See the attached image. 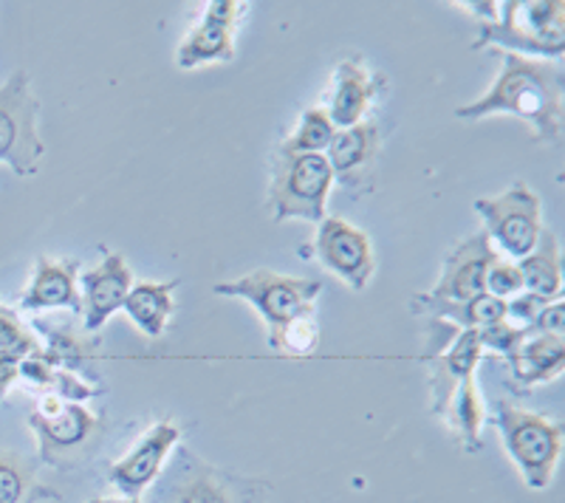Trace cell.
I'll list each match as a JSON object with an SVG mask.
<instances>
[{
	"instance_id": "obj_1",
	"label": "cell",
	"mask_w": 565,
	"mask_h": 503,
	"mask_svg": "<svg viewBox=\"0 0 565 503\" xmlns=\"http://www.w3.org/2000/svg\"><path fill=\"white\" fill-rule=\"evenodd\" d=\"M503 68L483 97L456 108L458 119L514 114L532 128V139L540 145H559L565 128V74L552 60L521 57L501 52Z\"/></svg>"
},
{
	"instance_id": "obj_2",
	"label": "cell",
	"mask_w": 565,
	"mask_h": 503,
	"mask_svg": "<svg viewBox=\"0 0 565 503\" xmlns=\"http://www.w3.org/2000/svg\"><path fill=\"white\" fill-rule=\"evenodd\" d=\"M501 45V52L540 54L557 60L565 49V3L563 0H509L498 3V14L478 26L476 52Z\"/></svg>"
},
{
	"instance_id": "obj_3",
	"label": "cell",
	"mask_w": 565,
	"mask_h": 503,
	"mask_svg": "<svg viewBox=\"0 0 565 503\" xmlns=\"http://www.w3.org/2000/svg\"><path fill=\"white\" fill-rule=\"evenodd\" d=\"M29 427L38 436L40 461L54 470H74L94 459L108 430L103 414L88 407L63 402L60 396H45L40 410L29 416Z\"/></svg>"
},
{
	"instance_id": "obj_4",
	"label": "cell",
	"mask_w": 565,
	"mask_h": 503,
	"mask_svg": "<svg viewBox=\"0 0 565 503\" xmlns=\"http://www.w3.org/2000/svg\"><path fill=\"white\" fill-rule=\"evenodd\" d=\"M492 425L501 432L509 459L514 461L529 490H546L563 452V425L507 399L494 405Z\"/></svg>"
},
{
	"instance_id": "obj_5",
	"label": "cell",
	"mask_w": 565,
	"mask_h": 503,
	"mask_svg": "<svg viewBox=\"0 0 565 503\" xmlns=\"http://www.w3.org/2000/svg\"><path fill=\"white\" fill-rule=\"evenodd\" d=\"M334 188V173L326 153L271 156L269 210L277 224L291 218L320 224L326 218L328 193Z\"/></svg>"
},
{
	"instance_id": "obj_6",
	"label": "cell",
	"mask_w": 565,
	"mask_h": 503,
	"mask_svg": "<svg viewBox=\"0 0 565 503\" xmlns=\"http://www.w3.org/2000/svg\"><path fill=\"white\" fill-rule=\"evenodd\" d=\"M322 291V280L291 278L271 269H255L249 275L230 283L215 286V295L241 297L249 306H255L257 314L269 325V336L295 323L297 317L315 314V300Z\"/></svg>"
},
{
	"instance_id": "obj_7",
	"label": "cell",
	"mask_w": 565,
	"mask_h": 503,
	"mask_svg": "<svg viewBox=\"0 0 565 503\" xmlns=\"http://www.w3.org/2000/svg\"><path fill=\"white\" fill-rule=\"evenodd\" d=\"M40 103L26 72H14L0 85V162L18 175H34L45 156L40 136Z\"/></svg>"
},
{
	"instance_id": "obj_8",
	"label": "cell",
	"mask_w": 565,
	"mask_h": 503,
	"mask_svg": "<svg viewBox=\"0 0 565 503\" xmlns=\"http://www.w3.org/2000/svg\"><path fill=\"white\" fill-rule=\"evenodd\" d=\"M476 213L487 224L483 233L489 235L492 246L498 244L518 260H523L534 249L543 229V201L526 181H514L503 193L478 199Z\"/></svg>"
},
{
	"instance_id": "obj_9",
	"label": "cell",
	"mask_w": 565,
	"mask_h": 503,
	"mask_svg": "<svg viewBox=\"0 0 565 503\" xmlns=\"http://www.w3.org/2000/svg\"><path fill=\"white\" fill-rule=\"evenodd\" d=\"M315 249L320 264L334 271L348 289H367L373 271H376V258H373L371 238L362 233L360 226L326 215L320 221V229H317Z\"/></svg>"
},
{
	"instance_id": "obj_10",
	"label": "cell",
	"mask_w": 565,
	"mask_h": 503,
	"mask_svg": "<svg viewBox=\"0 0 565 503\" xmlns=\"http://www.w3.org/2000/svg\"><path fill=\"white\" fill-rule=\"evenodd\" d=\"M382 148V125L380 119H362L353 128L337 130L326 150L334 181L353 195H362L373 188L376 162Z\"/></svg>"
},
{
	"instance_id": "obj_11",
	"label": "cell",
	"mask_w": 565,
	"mask_h": 503,
	"mask_svg": "<svg viewBox=\"0 0 565 503\" xmlns=\"http://www.w3.org/2000/svg\"><path fill=\"white\" fill-rule=\"evenodd\" d=\"M181 441V427L173 425L170 419H161L150 427L130 452H125L122 459L110 467L108 478L116 490L122 492L125 497H134L141 501L145 490L159 478L161 467L170 459V452L175 450V445Z\"/></svg>"
},
{
	"instance_id": "obj_12",
	"label": "cell",
	"mask_w": 565,
	"mask_h": 503,
	"mask_svg": "<svg viewBox=\"0 0 565 503\" xmlns=\"http://www.w3.org/2000/svg\"><path fill=\"white\" fill-rule=\"evenodd\" d=\"M246 3L238 0H212L204 7L199 26L179 45L175 65L199 68L206 63H230L235 57V23L244 14Z\"/></svg>"
},
{
	"instance_id": "obj_13",
	"label": "cell",
	"mask_w": 565,
	"mask_h": 503,
	"mask_svg": "<svg viewBox=\"0 0 565 503\" xmlns=\"http://www.w3.org/2000/svg\"><path fill=\"white\" fill-rule=\"evenodd\" d=\"M494 260H498V252L492 240L483 229H478L444 258L441 278L424 295L436 300H472L478 295H487V271Z\"/></svg>"
},
{
	"instance_id": "obj_14",
	"label": "cell",
	"mask_w": 565,
	"mask_h": 503,
	"mask_svg": "<svg viewBox=\"0 0 565 503\" xmlns=\"http://www.w3.org/2000/svg\"><path fill=\"white\" fill-rule=\"evenodd\" d=\"M387 88L385 74L367 72L360 57H348L337 65L331 90H328V119L337 130L353 128L367 117L373 99Z\"/></svg>"
},
{
	"instance_id": "obj_15",
	"label": "cell",
	"mask_w": 565,
	"mask_h": 503,
	"mask_svg": "<svg viewBox=\"0 0 565 503\" xmlns=\"http://www.w3.org/2000/svg\"><path fill=\"white\" fill-rule=\"evenodd\" d=\"M85 329L97 334L114 311H119L134 289V271L122 252H108L105 260L79 278Z\"/></svg>"
},
{
	"instance_id": "obj_16",
	"label": "cell",
	"mask_w": 565,
	"mask_h": 503,
	"mask_svg": "<svg viewBox=\"0 0 565 503\" xmlns=\"http://www.w3.org/2000/svg\"><path fill=\"white\" fill-rule=\"evenodd\" d=\"M20 309H71L83 314V297H79V260H57L40 255L34 260V275L29 289L20 297Z\"/></svg>"
},
{
	"instance_id": "obj_17",
	"label": "cell",
	"mask_w": 565,
	"mask_h": 503,
	"mask_svg": "<svg viewBox=\"0 0 565 503\" xmlns=\"http://www.w3.org/2000/svg\"><path fill=\"white\" fill-rule=\"evenodd\" d=\"M483 349L478 340V331H458L452 342L441 354L427 356L430 362V394H433V414L441 419L450 399L456 396L458 385L469 376H476V365L481 362Z\"/></svg>"
},
{
	"instance_id": "obj_18",
	"label": "cell",
	"mask_w": 565,
	"mask_h": 503,
	"mask_svg": "<svg viewBox=\"0 0 565 503\" xmlns=\"http://www.w3.org/2000/svg\"><path fill=\"white\" fill-rule=\"evenodd\" d=\"M32 325L45 336L43 356L54 368L77 376L88 374V368L99 356V345H103L97 334H90L85 325H74L71 320H54V317H34Z\"/></svg>"
},
{
	"instance_id": "obj_19",
	"label": "cell",
	"mask_w": 565,
	"mask_h": 503,
	"mask_svg": "<svg viewBox=\"0 0 565 503\" xmlns=\"http://www.w3.org/2000/svg\"><path fill=\"white\" fill-rule=\"evenodd\" d=\"M411 311L447 320L461 331H481L507 320V300H498L492 295H478L472 300H436L427 295H413Z\"/></svg>"
},
{
	"instance_id": "obj_20",
	"label": "cell",
	"mask_w": 565,
	"mask_h": 503,
	"mask_svg": "<svg viewBox=\"0 0 565 503\" xmlns=\"http://www.w3.org/2000/svg\"><path fill=\"white\" fill-rule=\"evenodd\" d=\"M523 275V291H532L546 300H563V252L554 229H540V238L526 258L518 260Z\"/></svg>"
},
{
	"instance_id": "obj_21",
	"label": "cell",
	"mask_w": 565,
	"mask_h": 503,
	"mask_svg": "<svg viewBox=\"0 0 565 503\" xmlns=\"http://www.w3.org/2000/svg\"><path fill=\"white\" fill-rule=\"evenodd\" d=\"M507 365L512 368L514 382H521V385L526 387L557 379V376L563 374L565 365V336H526L521 351L514 356H509Z\"/></svg>"
},
{
	"instance_id": "obj_22",
	"label": "cell",
	"mask_w": 565,
	"mask_h": 503,
	"mask_svg": "<svg viewBox=\"0 0 565 503\" xmlns=\"http://www.w3.org/2000/svg\"><path fill=\"white\" fill-rule=\"evenodd\" d=\"M179 289V280H168V283H134L128 300H125L122 309L128 311V317L136 323V329L141 334H148L150 340H159L168 329V320L175 311L173 291Z\"/></svg>"
},
{
	"instance_id": "obj_23",
	"label": "cell",
	"mask_w": 565,
	"mask_h": 503,
	"mask_svg": "<svg viewBox=\"0 0 565 503\" xmlns=\"http://www.w3.org/2000/svg\"><path fill=\"white\" fill-rule=\"evenodd\" d=\"M40 351H43V342L34 336L29 325L20 323L18 311L0 303V399L20 379V362Z\"/></svg>"
},
{
	"instance_id": "obj_24",
	"label": "cell",
	"mask_w": 565,
	"mask_h": 503,
	"mask_svg": "<svg viewBox=\"0 0 565 503\" xmlns=\"http://www.w3.org/2000/svg\"><path fill=\"white\" fill-rule=\"evenodd\" d=\"M483 419H487V410H483L481 394H478L476 376H469V379H463L461 385H458L456 396H452L447 410L441 414V421L456 432L463 450L478 452L483 447L481 441Z\"/></svg>"
},
{
	"instance_id": "obj_25",
	"label": "cell",
	"mask_w": 565,
	"mask_h": 503,
	"mask_svg": "<svg viewBox=\"0 0 565 503\" xmlns=\"http://www.w3.org/2000/svg\"><path fill=\"white\" fill-rule=\"evenodd\" d=\"M57 492L40 484L38 464L20 452L0 450V503L57 501Z\"/></svg>"
},
{
	"instance_id": "obj_26",
	"label": "cell",
	"mask_w": 565,
	"mask_h": 503,
	"mask_svg": "<svg viewBox=\"0 0 565 503\" xmlns=\"http://www.w3.org/2000/svg\"><path fill=\"white\" fill-rule=\"evenodd\" d=\"M20 379H26L40 387H52L54 396H60L63 402H74V405L90 399V396H99L94 382L83 379V376L77 374H68V371L54 368L52 362L43 356V351L20 362Z\"/></svg>"
},
{
	"instance_id": "obj_27",
	"label": "cell",
	"mask_w": 565,
	"mask_h": 503,
	"mask_svg": "<svg viewBox=\"0 0 565 503\" xmlns=\"http://www.w3.org/2000/svg\"><path fill=\"white\" fill-rule=\"evenodd\" d=\"M337 128L328 119L326 108H309L302 114L300 128L289 136V139H282L277 145V153L286 156H297V153H326L331 139H334Z\"/></svg>"
},
{
	"instance_id": "obj_28",
	"label": "cell",
	"mask_w": 565,
	"mask_h": 503,
	"mask_svg": "<svg viewBox=\"0 0 565 503\" xmlns=\"http://www.w3.org/2000/svg\"><path fill=\"white\" fill-rule=\"evenodd\" d=\"M179 503H235L230 484L210 467L190 461L175 490Z\"/></svg>"
},
{
	"instance_id": "obj_29",
	"label": "cell",
	"mask_w": 565,
	"mask_h": 503,
	"mask_svg": "<svg viewBox=\"0 0 565 503\" xmlns=\"http://www.w3.org/2000/svg\"><path fill=\"white\" fill-rule=\"evenodd\" d=\"M320 342V325H317V311L315 314L297 317L295 323L280 329L277 334L269 336V349L282 356H309L317 351Z\"/></svg>"
},
{
	"instance_id": "obj_30",
	"label": "cell",
	"mask_w": 565,
	"mask_h": 503,
	"mask_svg": "<svg viewBox=\"0 0 565 503\" xmlns=\"http://www.w3.org/2000/svg\"><path fill=\"white\" fill-rule=\"evenodd\" d=\"M478 340H481V349L494 351V354H501L503 360L514 356L521 351V345L526 342V331L521 325L509 323V320H501V323L487 325V329L478 331Z\"/></svg>"
},
{
	"instance_id": "obj_31",
	"label": "cell",
	"mask_w": 565,
	"mask_h": 503,
	"mask_svg": "<svg viewBox=\"0 0 565 503\" xmlns=\"http://www.w3.org/2000/svg\"><path fill=\"white\" fill-rule=\"evenodd\" d=\"M523 291V275L518 269V264H509V260H494L487 271V295L498 297V300H512L514 295Z\"/></svg>"
},
{
	"instance_id": "obj_32",
	"label": "cell",
	"mask_w": 565,
	"mask_h": 503,
	"mask_svg": "<svg viewBox=\"0 0 565 503\" xmlns=\"http://www.w3.org/2000/svg\"><path fill=\"white\" fill-rule=\"evenodd\" d=\"M552 303V300H546V297H537L532 295V291H521V295H514L512 300H507V320L512 323V320H518L521 323V329H526V325H532L534 320H537V314L546 306ZM557 303V300H554Z\"/></svg>"
},
{
	"instance_id": "obj_33",
	"label": "cell",
	"mask_w": 565,
	"mask_h": 503,
	"mask_svg": "<svg viewBox=\"0 0 565 503\" xmlns=\"http://www.w3.org/2000/svg\"><path fill=\"white\" fill-rule=\"evenodd\" d=\"M526 336H540V334H554V336H565V306L563 300L557 303H548L546 309L540 311L537 320L532 325H526Z\"/></svg>"
},
{
	"instance_id": "obj_34",
	"label": "cell",
	"mask_w": 565,
	"mask_h": 503,
	"mask_svg": "<svg viewBox=\"0 0 565 503\" xmlns=\"http://www.w3.org/2000/svg\"><path fill=\"white\" fill-rule=\"evenodd\" d=\"M88 503H141V501H134V497H94V501Z\"/></svg>"
}]
</instances>
